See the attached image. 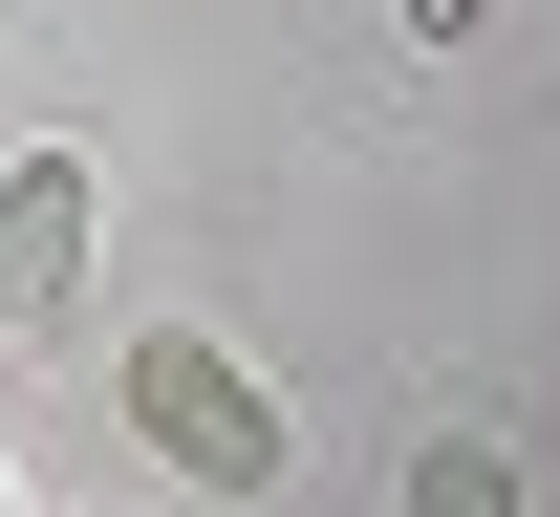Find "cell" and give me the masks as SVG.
Here are the masks:
<instances>
[{"label":"cell","mask_w":560,"mask_h":517,"mask_svg":"<svg viewBox=\"0 0 560 517\" xmlns=\"http://www.w3.org/2000/svg\"><path fill=\"white\" fill-rule=\"evenodd\" d=\"M108 388H130V432L173 453L195 496H280V388L237 367L215 324H151V345H130V367H108Z\"/></svg>","instance_id":"obj_1"},{"label":"cell","mask_w":560,"mask_h":517,"mask_svg":"<svg viewBox=\"0 0 560 517\" xmlns=\"http://www.w3.org/2000/svg\"><path fill=\"white\" fill-rule=\"evenodd\" d=\"M86 237H108V173H86V151H22V173H0V324H66Z\"/></svg>","instance_id":"obj_2"},{"label":"cell","mask_w":560,"mask_h":517,"mask_svg":"<svg viewBox=\"0 0 560 517\" xmlns=\"http://www.w3.org/2000/svg\"><path fill=\"white\" fill-rule=\"evenodd\" d=\"M410 517H517V453H475V432H431V453H410Z\"/></svg>","instance_id":"obj_3"}]
</instances>
